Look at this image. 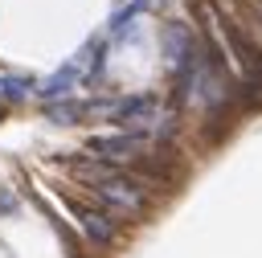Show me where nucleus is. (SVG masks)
<instances>
[{
  "label": "nucleus",
  "mask_w": 262,
  "mask_h": 258,
  "mask_svg": "<svg viewBox=\"0 0 262 258\" xmlns=\"http://www.w3.org/2000/svg\"><path fill=\"white\" fill-rule=\"evenodd\" d=\"M209 20L217 25L221 49L229 53V61H233V74L242 78V86H246L254 98H262V45L254 41V33H246V29H242L233 16L217 12L213 4H209Z\"/></svg>",
  "instance_id": "nucleus-1"
},
{
  "label": "nucleus",
  "mask_w": 262,
  "mask_h": 258,
  "mask_svg": "<svg viewBox=\"0 0 262 258\" xmlns=\"http://www.w3.org/2000/svg\"><path fill=\"white\" fill-rule=\"evenodd\" d=\"M78 172H82V180L94 188V197H98L102 205L119 209V213H139V209L147 205V188H143L135 176L119 172L115 164H94V168L82 164Z\"/></svg>",
  "instance_id": "nucleus-2"
},
{
  "label": "nucleus",
  "mask_w": 262,
  "mask_h": 258,
  "mask_svg": "<svg viewBox=\"0 0 262 258\" xmlns=\"http://www.w3.org/2000/svg\"><path fill=\"white\" fill-rule=\"evenodd\" d=\"M196 53H201V41H196V33L188 25H168L164 29V61H168L172 78L180 82V90H184V82H188V74L196 66Z\"/></svg>",
  "instance_id": "nucleus-3"
},
{
  "label": "nucleus",
  "mask_w": 262,
  "mask_h": 258,
  "mask_svg": "<svg viewBox=\"0 0 262 258\" xmlns=\"http://www.w3.org/2000/svg\"><path fill=\"white\" fill-rule=\"evenodd\" d=\"M86 152L102 164H127V160H139L147 152V135L143 131H115V135H90L86 139Z\"/></svg>",
  "instance_id": "nucleus-4"
},
{
  "label": "nucleus",
  "mask_w": 262,
  "mask_h": 258,
  "mask_svg": "<svg viewBox=\"0 0 262 258\" xmlns=\"http://www.w3.org/2000/svg\"><path fill=\"white\" fill-rule=\"evenodd\" d=\"M66 213L74 217V225L82 229V238H86V242H98V246H106V242H115V233H119L115 217H111L106 209H94V205H86V201H66Z\"/></svg>",
  "instance_id": "nucleus-5"
},
{
  "label": "nucleus",
  "mask_w": 262,
  "mask_h": 258,
  "mask_svg": "<svg viewBox=\"0 0 262 258\" xmlns=\"http://www.w3.org/2000/svg\"><path fill=\"white\" fill-rule=\"evenodd\" d=\"M37 86H33V78H25V74H0V98H25V94H33Z\"/></svg>",
  "instance_id": "nucleus-6"
},
{
  "label": "nucleus",
  "mask_w": 262,
  "mask_h": 258,
  "mask_svg": "<svg viewBox=\"0 0 262 258\" xmlns=\"http://www.w3.org/2000/svg\"><path fill=\"white\" fill-rule=\"evenodd\" d=\"M147 4H151V0H127V4H123V8H119V12L111 16V33H119V29L127 25V20H135L139 12H147Z\"/></svg>",
  "instance_id": "nucleus-7"
},
{
  "label": "nucleus",
  "mask_w": 262,
  "mask_h": 258,
  "mask_svg": "<svg viewBox=\"0 0 262 258\" xmlns=\"http://www.w3.org/2000/svg\"><path fill=\"white\" fill-rule=\"evenodd\" d=\"M82 115H86L82 102H53V106H49V119H57V123H74V119H82Z\"/></svg>",
  "instance_id": "nucleus-8"
}]
</instances>
